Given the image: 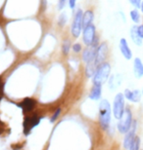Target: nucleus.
I'll use <instances>...</instances> for the list:
<instances>
[{
	"label": "nucleus",
	"mask_w": 143,
	"mask_h": 150,
	"mask_svg": "<svg viewBox=\"0 0 143 150\" xmlns=\"http://www.w3.org/2000/svg\"><path fill=\"white\" fill-rule=\"evenodd\" d=\"M99 122L103 130H107L111 123V105L107 100H102L99 104Z\"/></svg>",
	"instance_id": "1"
},
{
	"label": "nucleus",
	"mask_w": 143,
	"mask_h": 150,
	"mask_svg": "<svg viewBox=\"0 0 143 150\" xmlns=\"http://www.w3.org/2000/svg\"><path fill=\"white\" fill-rule=\"evenodd\" d=\"M35 105V101L32 100V98H27L23 101V103L21 104V106L25 109V111H30L33 109V107Z\"/></svg>",
	"instance_id": "18"
},
{
	"label": "nucleus",
	"mask_w": 143,
	"mask_h": 150,
	"mask_svg": "<svg viewBox=\"0 0 143 150\" xmlns=\"http://www.w3.org/2000/svg\"><path fill=\"white\" fill-rule=\"evenodd\" d=\"M141 94H142V96H143V90H142V93H141Z\"/></svg>",
	"instance_id": "30"
},
{
	"label": "nucleus",
	"mask_w": 143,
	"mask_h": 150,
	"mask_svg": "<svg viewBox=\"0 0 143 150\" xmlns=\"http://www.w3.org/2000/svg\"><path fill=\"white\" fill-rule=\"evenodd\" d=\"M39 121H40V118H38V117H29V118H27L25 124H24V126H25V131L26 132L30 131L33 127H35L38 124Z\"/></svg>",
	"instance_id": "15"
},
{
	"label": "nucleus",
	"mask_w": 143,
	"mask_h": 150,
	"mask_svg": "<svg viewBox=\"0 0 143 150\" xmlns=\"http://www.w3.org/2000/svg\"><path fill=\"white\" fill-rule=\"evenodd\" d=\"M67 22H68V16H67L66 13H62L58 18V25H59L61 28L66 25Z\"/></svg>",
	"instance_id": "21"
},
{
	"label": "nucleus",
	"mask_w": 143,
	"mask_h": 150,
	"mask_svg": "<svg viewBox=\"0 0 143 150\" xmlns=\"http://www.w3.org/2000/svg\"><path fill=\"white\" fill-rule=\"evenodd\" d=\"M129 33H130V38H132L133 43H134L136 46H141L143 43V40L138 36L137 30H136V26H132Z\"/></svg>",
	"instance_id": "16"
},
{
	"label": "nucleus",
	"mask_w": 143,
	"mask_h": 150,
	"mask_svg": "<svg viewBox=\"0 0 143 150\" xmlns=\"http://www.w3.org/2000/svg\"><path fill=\"white\" fill-rule=\"evenodd\" d=\"M132 125V114L129 108L124 109V112L118 123V130L121 134H126Z\"/></svg>",
	"instance_id": "4"
},
{
	"label": "nucleus",
	"mask_w": 143,
	"mask_h": 150,
	"mask_svg": "<svg viewBox=\"0 0 143 150\" xmlns=\"http://www.w3.org/2000/svg\"><path fill=\"white\" fill-rule=\"evenodd\" d=\"M94 21V13L92 10H86L83 13V28L92 25Z\"/></svg>",
	"instance_id": "13"
},
{
	"label": "nucleus",
	"mask_w": 143,
	"mask_h": 150,
	"mask_svg": "<svg viewBox=\"0 0 143 150\" xmlns=\"http://www.w3.org/2000/svg\"><path fill=\"white\" fill-rule=\"evenodd\" d=\"M95 54H96V48L93 46L86 47L83 52V61L86 64H90L93 62L95 59Z\"/></svg>",
	"instance_id": "10"
},
{
	"label": "nucleus",
	"mask_w": 143,
	"mask_h": 150,
	"mask_svg": "<svg viewBox=\"0 0 143 150\" xmlns=\"http://www.w3.org/2000/svg\"><path fill=\"white\" fill-rule=\"evenodd\" d=\"M141 1H142V0H129L130 5H132V7L135 8V9H139V7H140V4H141Z\"/></svg>",
	"instance_id": "23"
},
{
	"label": "nucleus",
	"mask_w": 143,
	"mask_h": 150,
	"mask_svg": "<svg viewBox=\"0 0 143 150\" xmlns=\"http://www.w3.org/2000/svg\"><path fill=\"white\" fill-rule=\"evenodd\" d=\"M111 73V65L109 62H103V64H99L96 68V71L94 73L92 79L93 84L95 85H103L108 80L109 76Z\"/></svg>",
	"instance_id": "2"
},
{
	"label": "nucleus",
	"mask_w": 143,
	"mask_h": 150,
	"mask_svg": "<svg viewBox=\"0 0 143 150\" xmlns=\"http://www.w3.org/2000/svg\"><path fill=\"white\" fill-rule=\"evenodd\" d=\"M119 47H120V51L121 53V55L124 56V58L126 59H132V49L129 48V45L127 43L126 38H121L120 40V43H119Z\"/></svg>",
	"instance_id": "9"
},
{
	"label": "nucleus",
	"mask_w": 143,
	"mask_h": 150,
	"mask_svg": "<svg viewBox=\"0 0 143 150\" xmlns=\"http://www.w3.org/2000/svg\"><path fill=\"white\" fill-rule=\"evenodd\" d=\"M101 93H102V86L93 84V87L89 94V98L92 100H98L101 98Z\"/></svg>",
	"instance_id": "14"
},
{
	"label": "nucleus",
	"mask_w": 143,
	"mask_h": 150,
	"mask_svg": "<svg viewBox=\"0 0 143 150\" xmlns=\"http://www.w3.org/2000/svg\"><path fill=\"white\" fill-rule=\"evenodd\" d=\"M71 42L70 40H64L63 44H62V53L64 56H67L70 53V50H71Z\"/></svg>",
	"instance_id": "20"
},
{
	"label": "nucleus",
	"mask_w": 143,
	"mask_h": 150,
	"mask_svg": "<svg viewBox=\"0 0 143 150\" xmlns=\"http://www.w3.org/2000/svg\"><path fill=\"white\" fill-rule=\"evenodd\" d=\"M136 30H137L138 36L143 40V25H139L136 26Z\"/></svg>",
	"instance_id": "26"
},
{
	"label": "nucleus",
	"mask_w": 143,
	"mask_h": 150,
	"mask_svg": "<svg viewBox=\"0 0 143 150\" xmlns=\"http://www.w3.org/2000/svg\"><path fill=\"white\" fill-rule=\"evenodd\" d=\"M68 5H69L70 9L74 10L75 8V5H77V0H68Z\"/></svg>",
	"instance_id": "27"
},
{
	"label": "nucleus",
	"mask_w": 143,
	"mask_h": 150,
	"mask_svg": "<svg viewBox=\"0 0 143 150\" xmlns=\"http://www.w3.org/2000/svg\"><path fill=\"white\" fill-rule=\"evenodd\" d=\"M60 113H61V108H58L57 110H56V112L53 114V116L51 117V122H54L55 120L59 117V115H60Z\"/></svg>",
	"instance_id": "28"
},
{
	"label": "nucleus",
	"mask_w": 143,
	"mask_h": 150,
	"mask_svg": "<svg viewBox=\"0 0 143 150\" xmlns=\"http://www.w3.org/2000/svg\"><path fill=\"white\" fill-rule=\"evenodd\" d=\"M81 36H83V44L86 45V47H89L93 44L94 40L97 37L96 35V28L95 25H90L84 28L83 29V32H81Z\"/></svg>",
	"instance_id": "6"
},
{
	"label": "nucleus",
	"mask_w": 143,
	"mask_h": 150,
	"mask_svg": "<svg viewBox=\"0 0 143 150\" xmlns=\"http://www.w3.org/2000/svg\"><path fill=\"white\" fill-rule=\"evenodd\" d=\"M96 68L97 67L95 65V64L93 62H90V64H86V74L88 78H92L94 73L96 71Z\"/></svg>",
	"instance_id": "19"
},
{
	"label": "nucleus",
	"mask_w": 143,
	"mask_h": 150,
	"mask_svg": "<svg viewBox=\"0 0 143 150\" xmlns=\"http://www.w3.org/2000/svg\"><path fill=\"white\" fill-rule=\"evenodd\" d=\"M136 122H132V128L130 130L127 132L126 134V137H124V147L126 149H129L130 145H132V142L135 139V132H136Z\"/></svg>",
	"instance_id": "8"
},
{
	"label": "nucleus",
	"mask_w": 143,
	"mask_h": 150,
	"mask_svg": "<svg viewBox=\"0 0 143 150\" xmlns=\"http://www.w3.org/2000/svg\"><path fill=\"white\" fill-rule=\"evenodd\" d=\"M108 44L106 42L99 44L96 48V54H95V59H94V64L96 67H98L99 64L105 62V59H107L108 56Z\"/></svg>",
	"instance_id": "7"
},
{
	"label": "nucleus",
	"mask_w": 143,
	"mask_h": 150,
	"mask_svg": "<svg viewBox=\"0 0 143 150\" xmlns=\"http://www.w3.org/2000/svg\"><path fill=\"white\" fill-rule=\"evenodd\" d=\"M83 12L81 9H78L74 15V19L71 25V34L75 38H78L83 32Z\"/></svg>",
	"instance_id": "3"
},
{
	"label": "nucleus",
	"mask_w": 143,
	"mask_h": 150,
	"mask_svg": "<svg viewBox=\"0 0 143 150\" xmlns=\"http://www.w3.org/2000/svg\"><path fill=\"white\" fill-rule=\"evenodd\" d=\"M67 3H68V0H59L58 1V9L59 10H63L66 7Z\"/></svg>",
	"instance_id": "25"
},
{
	"label": "nucleus",
	"mask_w": 143,
	"mask_h": 150,
	"mask_svg": "<svg viewBox=\"0 0 143 150\" xmlns=\"http://www.w3.org/2000/svg\"><path fill=\"white\" fill-rule=\"evenodd\" d=\"M139 10H140V13H142V14H143V0L141 1L140 7H139Z\"/></svg>",
	"instance_id": "29"
},
{
	"label": "nucleus",
	"mask_w": 143,
	"mask_h": 150,
	"mask_svg": "<svg viewBox=\"0 0 143 150\" xmlns=\"http://www.w3.org/2000/svg\"><path fill=\"white\" fill-rule=\"evenodd\" d=\"M129 17L132 21L134 23H140V20H141V15H140V11L138 9H132V11L129 12Z\"/></svg>",
	"instance_id": "17"
},
{
	"label": "nucleus",
	"mask_w": 143,
	"mask_h": 150,
	"mask_svg": "<svg viewBox=\"0 0 143 150\" xmlns=\"http://www.w3.org/2000/svg\"><path fill=\"white\" fill-rule=\"evenodd\" d=\"M124 98H126L121 93H119V94L116 95L113 104V112L116 119L120 120L124 112V109H126L124 108Z\"/></svg>",
	"instance_id": "5"
},
{
	"label": "nucleus",
	"mask_w": 143,
	"mask_h": 150,
	"mask_svg": "<svg viewBox=\"0 0 143 150\" xmlns=\"http://www.w3.org/2000/svg\"><path fill=\"white\" fill-rule=\"evenodd\" d=\"M133 73L136 78L143 76V62L139 58H135L133 62Z\"/></svg>",
	"instance_id": "12"
},
{
	"label": "nucleus",
	"mask_w": 143,
	"mask_h": 150,
	"mask_svg": "<svg viewBox=\"0 0 143 150\" xmlns=\"http://www.w3.org/2000/svg\"><path fill=\"white\" fill-rule=\"evenodd\" d=\"M139 147H140V139L138 137H135L129 150H139Z\"/></svg>",
	"instance_id": "22"
},
{
	"label": "nucleus",
	"mask_w": 143,
	"mask_h": 150,
	"mask_svg": "<svg viewBox=\"0 0 143 150\" xmlns=\"http://www.w3.org/2000/svg\"><path fill=\"white\" fill-rule=\"evenodd\" d=\"M72 49L75 53H80L81 51V44L80 43H75L72 46Z\"/></svg>",
	"instance_id": "24"
},
{
	"label": "nucleus",
	"mask_w": 143,
	"mask_h": 150,
	"mask_svg": "<svg viewBox=\"0 0 143 150\" xmlns=\"http://www.w3.org/2000/svg\"><path fill=\"white\" fill-rule=\"evenodd\" d=\"M124 96L126 100H129V101H132V103H138L141 98V92L139 90H134V91H132V90L126 89L124 93Z\"/></svg>",
	"instance_id": "11"
}]
</instances>
